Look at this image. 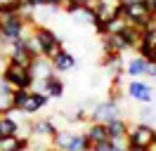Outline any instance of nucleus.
<instances>
[{
  "mask_svg": "<svg viewBox=\"0 0 156 151\" xmlns=\"http://www.w3.org/2000/svg\"><path fill=\"white\" fill-rule=\"evenodd\" d=\"M85 135H88L90 144H99V142H109V128L107 123H97V121H90L88 128H85Z\"/></svg>",
  "mask_w": 156,
  "mask_h": 151,
  "instance_id": "obj_14",
  "label": "nucleus"
},
{
  "mask_svg": "<svg viewBox=\"0 0 156 151\" xmlns=\"http://www.w3.org/2000/svg\"><path fill=\"white\" fill-rule=\"evenodd\" d=\"M2 52H7V61L29 66V68H31V64H33V59H36V54L31 52V47H29L26 36L19 38V40H14V43H10L7 47H2Z\"/></svg>",
  "mask_w": 156,
  "mask_h": 151,
  "instance_id": "obj_6",
  "label": "nucleus"
},
{
  "mask_svg": "<svg viewBox=\"0 0 156 151\" xmlns=\"http://www.w3.org/2000/svg\"><path fill=\"white\" fill-rule=\"evenodd\" d=\"M31 9H40V7H48V0H24Z\"/></svg>",
  "mask_w": 156,
  "mask_h": 151,
  "instance_id": "obj_22",
  "label": "nucleus"
},
{
  "mask_svg": "<svg viewBox=\"0 0 156 151\" xmlns=\"http://www.w3.org/2000/svg\"><path fill=\"white\" fill-rule=\"evenodd\" d=\"M121 14L128 19L130 26H137V28H144L147 24L154 19V14L149 12V7H147L144 2H137V5H123V7H121Z\"/></svg>",
  "mask_w": 156,
  "mask_h": 151,
  "instance_id": "obj_9",
  "label": "nucleus"
},
{
  "mask_svg": "<svg viewBox=\"0 0 156 151\" xmlns=\"http://www.w3.org/2000/svg\"><path fill=\"white\" fill-rule=\"evenodd\" d=\"M64 2H66V0H48V5H50V7H57V9L64 7Z\"/></svg>",
  "mask_w": 156,
  "mask_h": 151,
  "instance_id": "obj_23",
  "label": "nucleus"
},
{
  "mask_svg": "<svg viewBox=\"0 0 156 151\" xmlns=\"http://www.w3.org/2000/svg\"><path fill=\"white\" fill-rule=\"evenodd\" d=\"M118 2H121V7H123V5H137V2H144V0H118Z\"/></svg>",
  "mask_w": 156,
  "mask_h": 151,
  "instance_id": "obj_25",
  "label": "nucleus"
},
{
  "mask_svg": "<svg viewBox=\"0 0 156 151\" xmlns=\"http://www.w3.org/2000/svg\"><path fill=\"white\" fill-rule=\"evenodd\" d=\"M126 94L140 104H154V97H156L154 87L147 80H142V78H130L126 85Z\"/></svg>",
  "mask_w": 156,
  "mask_h": 151,
  "instance_id": "obj_8",
  "label": "nucleus"
},
{
  "mask_svg": "<svg viewBox=\"0 0 156 151\" xmlns=\"http://www.w3.org/2000/svg\"><path fill=\"white\" fill-rule=\"evenodd\" d=\"M33 26L21 12H0V47L19 40L29 28Z\"/></svg>",
  "mask_w": 156,
  "mask_h": 151,
  "instance_id": "obj_1",
  "label": "nucleus"
},
{
  "mask_svg": "<svg viewBox=\"0 0 156 151\" xmlns=\"http://www.w3.org/2000/svg\"><path fill=\"white\" fill-rule=\"evenodd\" d=\"M52 66H55V71L59 73H66V71H71V68H76V57L71 54L69 50H62L55 59H52Z\"/></svg>",
  "mask_w": 156,
  "mask_h": 151,
  "instance_id": "obj_16",
  "label": "nucleus"
},
{
  "mask_svg": "<svg viewBox=\"0 0 156 151\" xmlns=\"http://www.w3.org/2000/svg\"><path fill=\"white\" fill-rule=\"evenodd\" d=\"M147 66H149V61H147L144 57H130L126 61V76H130V78H144L147 76Z\"/></svg>",
  "mask_w": 156,
  "mask_h": 151,
  "instance_id": "obj_15",
  "label": "nucleus"
},
{
  "mask_svg": "<svg viewBox=\"0 0 156 151\" xmlns=\"http://www.w3.org/2000/svg\"><path fill=\"white\" fill-rule=\"evenodd\" d=\"M144 5L149 7V12H151V14L156 17V0H144Z\"/></svg>",
  "mask_w": 156,
  "mask_h": 151,
  "instance_id": "obj_24",
  "label": "nucleus"
},
{
  "mask_svg": "<svg viewBox=\"0 0 156 151\" xmlns=\"http://www.w3.org/2000/svg\"><path fill=\"white\" fill-rule=\"evenodd\" d=\"M50 97L45 92H36V90H14L12 94V104L14 109H19L24 116H36L40 109H45Z\"/></svg>",
  "mask_w": 156,
  "mask_h": 151,
  "instance_id": "obj_2",
  "label": "nucleus"
},
{
  "mask_svg": "<svg viewBox=\"0 0 156 151\" xmlns=\"http://www.w3.org/2000/svg\"><path fill=\"white\" fill-rule=\"evenodd\" d=\"M142 45L156 50V17L151 19L144 28H142Z\"/></svg>",
  "mask_w": 156,
  "mask_h": 151,
  "instance_id": "obj_18",
  "label": "nucleus"
},
{
  "mask_svg": "<svg viewBox=\"0 0 156 151\" xmlns=\"http://www.w3.org/2000/svg\"><path fill=\"white\" fill-rule=\"evenodd\" d=\"M102 47H104V52H111V54H123V52L130 50L123 33H116V36H102Z\"/></svg>",
  "mask_w": 156,
  "mask_h": 151,
  "instance_id": "obj_12",
  "label": "nucleus"
},
{
  "mask_svg": "<svg viewBox=\"0 0 156 151\" xmlns=\"http://www.w3.org/2000/svg\"><path fill=\"white\" fill-rule=\"evenodd\" d=\"M31 76H33V80H50V78L57 76V71H55V66H52L50 59L36 57L33 64H31Z\"/></svg>",
  "mask_w": 156,
  "mask_h": 151,
  "instance_id": "obj_10",
  "label": "nucleus"
},
{
  "mask_svg": "<svg viewBox=\"0 0 156 151\" xmlns=\"http://www.w3.org/2000/svg\"><path fill=\"white\" fill-rule=\"evenodd\" d=\"M128 144L137 146V149H151L156 144V128L147 125V123H130L128 128Z\"/></svg>",
  "mask_w": 156,
  "mask_h": 151,
  "instance_id": "obj_5",
  "label": "nucleus"
},
{
  "mask_svg": "<svg viewBox=\"0 0 156 151\" xmlns=\"http://www.w3.org/2000/svg\"><path fill=\"white\" fill-rule=\"evenodd\" d=\"M109 128V139H128V128H130V123L126 121V118H116V121L107 123Z\"/></svg>",
  "mask_w": 156,
  "mask_h": 151,
  "instance_id": "obj_17",
  "label": "nucleus"
},
{
  "mask_svg": "<svg viewBox=\"0 0 156 151\" xmlns=\"http://www.w3.org/2000/svg\"><path fill=\"white\" fill-rule=\"evenodd\" d=\"M29 137L19 135H0V151H29Z\"/></svg>",
  "mask_w": 156,
  "mask_h": 151,
  "instance_id": "obj_13",
  "label": "nucleus"
},
{
  "mask_svg": "<svg viewBox=\"0 0 156 151\" xmlns=\"http://www.w3.org/2000/svg\"><path fill=\"white\" fill-rule=\"evenodd\" d=\"M2 80L10 85L12 90H31L33 87V76H31L29 66L14 64V61H7L2 66Z\"/></svg>",
  "mask_w": 156,
  "mask_h": 151,
  "instance_id": "obj_4",
  "label": "nucleus"
},
{
  "mask_svg": "<svg viewBox=\"0 0 156 151\" xmlns=\"http://www.w3.org/2000/svg\"><path fill=\"white\" fill-rule=\"evenodd\" d=\"M33 38H36V43H38L40 57H45L50 61L64 50V47H62V38H59L52 28L43 26V24H36V26H33Z\"/></svg>",
  "mask_w": 156,
  "mask_h": 151,
  "instance_id": "obj_3",
  "label": "nucleus"
},
{
  "mask_svg": "<svg viewBox=\"0 0 156 151\" xmlns=\"http://www.w3.org/2000/svg\"><path fill=\"white\" fill-rule=\"evenodd\" d=\"M149 151H156V144H154V146H151V149H149Z\"/></svg>",
  "mask_w": 156,
  "mask_h": 151,
  "instance_id": "obj_28",
  "label": "nucleus"
},
{
  "mask_svg": "<svg viewBox=\"0 0 156 151\" xmlns=\"http://www.w3.org/2000/svg\"><path fill=\"white\" fill-rule=\"evenodd\" d=\"M71 2H78V5H88L90 0H71Z\"/></svg>",
  "mask_w": 156,
  "mask_h": 151,
  "instance_id": "obj_27",
  "label": "nucleus"
},
{
  "mask_svg": "<svg viewBox=\"0 0 156 151\" xmlns=\"http://www.w3.org/2000/svg\"><path fill=\"white\" fill-rule=\"evenodd\" d=\"M0 135H19V121H14L12 116L2 113L0 116Z\"/></svg>",
  "mask_w": 156,
  "mask_h": 151,
  "instance_id": "obj_20",
  "label": "nucleus"
},
{
  "mask_svg": "<svg viewBox=\"0 0 156 151\" xmlns=\"http://www.w3.org/2000/svg\"><path fill=\"white\" fill-rule=\"evenodd\" d=\"M123 36H126V40H128V47L137 52V47L142 45V28H137V26H128L126 31H123Z\"/></svg>",
  "mask_w": 156,
  "mask_h": 151,
  "instance_id": "obj_19",
  "label": "nucleus"
},
{
  "mask_svg": "<svg viewBox=\"0 0 156 151\" xmlns=\"http://www.w3.org/2000/svg\"><path fill=\"white\" fill-rule=\"evenodd\" d=\"M116 118H123V109H121V102H111V99H104V102H97L92 109H90V121L97 123H111Z\"/></svg>",
  "mask_w": 156,
  "mask_h": 151,
  "instance_id": "obj_7",
  "label": "nucleus"
},
{
  "mask_svg": "<svg viewBox=\"0 0 156 151\" xmlns=\"http://www.w3.org/2000/svg\"><path fill=\"white\" fill-rule=\"evenodd\" d=\"M128 26H130V24H128V19L123 17V14H121V9H118V12L109 19L104 26L97 28V33H99V38H102V36H116V33H123Z\"/></svg>",
  "mask_w": 156,
  "mask_h": 151,
  "instance_id": "obj_11",
  "label": "nucleus"
},
{
  "mask_svg": "<svg viewBox=\"0 0 156 151\" xmlns=\"http://www.w3.org/2000/svg\"><path fill=\"white\" fill-rule=\"evenodd\" d=\"M12 2H17V0H0V9H5L7 5H12Z\"/></svg>",
  "mask_w": 156,
  "mask_h": 151,
  "instance_id": "obj_26",
  "label": "nucleus"
},
{
  "mask_svg": "<svg viewBox=\"0 0 156 151\" xmlns=\"http://www.w3.org/2000/svg\"><path fill=\"white\" fill-rule=\"evenodd\" d=\"M137 121L147 123V125H151V128H156V109L151 106V104H144V109L137 113Z\"/></svg>",
  "mask_w": 156,
  "mask_h": 151,
  "instance_id": "obj_21",
  "label": "nucleus"
}]
</instances>
